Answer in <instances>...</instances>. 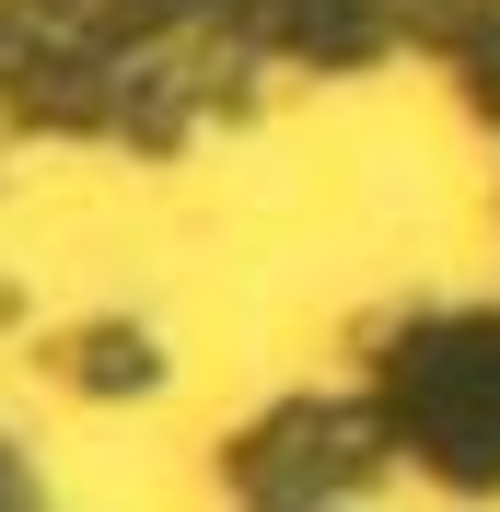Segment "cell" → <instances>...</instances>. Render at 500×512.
<instances>
[{
	"mask_svg": "<svg viewBox=\"0 0 500 512\" xmlns=\"http://www.w3.org/2000/svg\"><path fill=\"white\" fill-rule=\"evenodd\" d=\"M82 384H152V350L140 338H94L82 350Z\"/></svg>",
	"mask_w": 500,
	"mask_h": 512,
	"instance_id": "obj_1",
	"label": "cell"
}]
</instances>
